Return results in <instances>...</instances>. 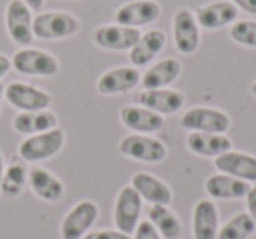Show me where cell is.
<instances>
[{"mask_svg": "<svg viewBox=\"0 0 256 239\" xmlns=\"http://www.w3.org/2000/svg\"><path fill=\"white\" fill-rule=\"evenodd\" d=\"M220 211L210 199H200L193 207V239H216Z\"/></svg>", "mask_w": 256, "mask_h": 239, "instance_id": "44dd1931", "label": "cell"}, {"mask_svg": "<svg viewBox=\"0 0 256 239\" xmlns=\"http://www.w3.org/2000/svg\"><path fill=\"white\" fill-rule=\"evenodd\" d=\"M214 165L220 172L234 178L244 179L248 183H256V157L244 151H226L214 158Z\"/></svg>", "mask_w": 256, "mask_h": 239, "instance_id": "e0dca14e", "label": "cell"}, {"mask_svg": "<svg viewBox=\"0 0 256 239\" xmlns=\"http://www.w3.org/2000/svg\"><path fill=\"white\" fill-rule=\"evenodd\" d=\"M12 64H11V58L6 57V55L0 53V79L4 78L6 74H8L9 71H11Z\"/></svg>", "mask_w": 256, "mask_h": 239, "instance_id": "836d02e7", "label": "cell"}, {"mask_svg": "<svg viewBox=\"0 0 256 239\" xmlns=\"http://www.w3.org/2000/svg\"><path fill=\"white\" fill-rule=\"evenodd\" d=\"M182 72V65L178 58H164L151 65L142 76H140V85L144 90H154V88H167Z\"/></svg>", "mask_w": 256, "mask_h": 239, "instance_id": "d4e9b609", "label": "cell"}, {"mask_svg": "<svg viewBox=\"0 0 256 239\" xmlns=\"http://www.w3.org/2000/svg\"><path fill=\"white\" fill-rule=\"evenodd\" d=\"M65 144V132L60 127L48 130V132H40L36 136H28L22 144L18 146V155L23 162H42L48 158L54 157L60 153V150Z\"/></svg>", "mask_w": 256, "mask_h": 239, "instance_id": "7a4b0ae2", "label": "cell"}, {"mask_svg": "<svg viewBox=\"0 0 256 239\" xmlns=\"http://www.w3.org/2000/svg\"><path fill=\"white\" fill-rule=\"evenodd\" d=\"M150 221L156 227L162 237L165 239H179L182 232V225L179 221L178 214L170 209L168 206H160L153 204L150 207Z\"/></svg>", "mask_w": 256, "mask_h": 239, "instance_id": "484cf974", "label": "cell"}, {"mask_svg": "<svg viewBox=\"0 0 256 239\" xmlns=\"http://www.w3.org/2000/svg\"><path fill=\"white\" fill-rule=\"evenodd\" d=\"M130 185L137 190L142 200H148L153 204H160V206H170L172 202V190L164 179L156 178V176L150 174V172H136L132 176V183Z\"/></svg>", "mask_w": 256, "mask_h": 239, "instance_id": "ffe728a7", "label": "cell"}, {"mask_svg": "<svg viewBox=\"0 0 256 239\" xmlns=\"http://www.w3.org/2000/svg\"><path fill=\"white\" fill-rule=\"evenodd\" d=\"M120 120L126 129L134 130L136 134H154L164 129L165 120L162 114L148 109L144 106H123L120 109Z\"/></svg>", "mask_w": 256, "mask_h": 239, "instance_id": "5bb4252c", "label": "cell"}, {"mask_svg": "<svg viewBox=\"0 0 256 239\" xmlns=\"http://www.w3.org/2000/svg\"><path fill=\"white\" fill-rule=\"evenodd\" d=\"M28 185L32 192L46 202H58L65 195V186L62 179L44 167L28 169Z\"/></svg>", "mask_w": 256, "mask_h": 239, "instance_id": "cb8c5ba5", "label": "cell"}, {"mask_svg": "<svg viewBox=\"0 0 256 239\" xmlns=\"http://www.w3.org/2000/svg\"><path fill=\"white\" fill-rule=\"evenodd\" d=\"M134 239H162V235L150 220H144L134 230Z\"/></svg>", "mask_w": 256, "mask_h": 239, "instance_id": "f546056e", "label": "cell"}, {"mask_svg": "<svg viewBox=\"0 0 256 239\" xmlns=\"http://www.w3.org/2000/svg\"><path fill=\"white\" fill-rule=\"evenodd\" d=\"M26 6H28L32 11H39L40 8H42V4H44V0H23Z\"/></svg>", "mask_w": 256, "mask_h": 239, "instance_id": "e575fe53", "label": "cell"}, {"mask_svg": "<svg viewBox=\"0 0 256 239\" xmlns=\"http://www.w3.org/2000/svg\"><path fill=\"white\" fill-rule=\"evenodd\" d=\"M139 29L123 25H104L98 27L93 34V43L102 50L109 51H130L139 41Z\"/></svg>", "mask_w": 256, "mask_h": 239, "instance_id": "7c38bea8", "label": "cell"}, {"mask_svg": "<svg viewBox=\"0 0 256 239\" xmlns=\"http://www.w3.org/2000/svg\"><path fill=\"white\" fill-rule=\"evenodd\" d=\"M186 146L192 153L206 158H216L220 155L232 150V139L226 134H210V132H190L186 139Z\"/></svg>", "mask_w": 256, "mask_h": 239, "instance_id": "7402d4cb", "label": "cell"}, {"mask_svg": "<svg viewBox=\"0 0 256 239\" xmlns=\"http://www.w3.org/2000/svg\"><path fill=\"white\" fill-rule=\"evenodd\" d=\"M249 185L244 179L234 178V176L223 174V172H216V174H210L206 181V192L212 199L220 200H238L246 199L248 195Z\"/></svg>", "mask_w": 256, "mask_h": 239, "instance_id": "d6986e66", "label": "cell"}, {"mask_svg": "<svg viewBox=\"0 0 256 239\" xmlns=\"http://www.w3.org/2000/svg\"><path fill=\"white\" fill-rule=\"evenodd\" d=\"M118 150L124 157L146 164H158L167 157V146L148 134H130L123 137L118 144Z\"/></svg>", "mask_w": 256, "mask_h": 239, "instance_id": "5b68a950", "label": "cell"}, {"mask_svg": "<svg viewBox=\"0 0 256 239\" xmlns=\"http://www.w3.org/2000/svg\"><path fill=\"white\" fill-rule=\"evenodd\" d=\"M198 27L204 30H218L235 23L238 18V8L228 0H218L207 6H200L195 13Z\"/></svg>", "mask_w": 256, "mask_h": 239, "instance_id": "9a60e30c", "label": "cell"}, {"mask_svg": "<svg viewBox=\"0 0 256 239\" xmlns=\"http://www.w3.org/2000/svg\"><path fill=\"white\" fill-rule=\"evenodd\" d=\"M246 204H248V214L256 223V185L249 188L248 195H246Z\"/></svg>", "mask_w": 256, "mask_h": 239, "instance_id": "1f68e13d", "label": "cell"}, {"mask_svg": "<svg viewBox=\"0 0 256 239\" xmlns=\"http://www.w3.org/2000/svg\"><path fill=\"white\" fill-rule=\"evenodd\" d=\"M28 183V169L25 162H12L8 165L0 183V195L6 199H14L23 192L25 185Z\"/></svg>", "mask_w": 256, "mask_h": 239, "instance_id": "4316f807", "label": "cell"}, {"mask_svg": "<svg viewBox=\"0 0 256 239\" xmlns=\"http://www.w3.org/2000/svg\"><path fill=\"white\" fill-rule=\"evenodd\" d=\"M162 15V8L156 0H134L123 4L114 13V23L123 27L139 29L154 23Z\"/></svg>", "mask_w": 256, "mask_h": 239, "instance_id": "30bf717a", "label": "cell"}, {"mask_svg": "<svg viewBox=\"0 0 256 239\" xmlns=\"http://www.w3.org/2000/svg\"><path fill=\"white\" fill-rule=\"evenodd\" d=\"M140 85V72L137 67H114L104 72L96 81V92L100 95H121V93L132 92L136 86Z\"/></svg>", "mask_w": 256, "mask_h": 239, "instance_id": "4fadbf2b", "label": "cell"}, {"mask_svg": "<svg viewBox=\"0 0 256 239\" xmlns=\"http://www.w3.org/2000/svg\"><path fill=\"white\" fill-rule=\"evenodd\" d=\"M81 22L65 11H48L34 16V37L42 41L67 39L79 32Z\"/></svg>", "mask_w": 256, "mask_h": 239, "instance_id": "6da1fadb", "label": "cell"}, {"mask_svg": "<svg viewBox=\"0 0 256 239\" xmlns=\"http://www.w3.org/2000/svg\"><path fill=\"white\" fill-rule=\"evenodd\" d=\"M237 6L238 9L249 13V15H256V0H230Z\"/></svg>", "mask_w": 256, "mask_h": 239, "instance_id": "d6a6232c", "label": "cell"}, {"mask_svg": "<svg viewBox=\"0 0 256 239\" xmlns=\"http://www.w3.org/2000/svg\"><path fill=\"white\" fill-rule=\"evenodd\" d=\"M142 213V197L137 193L132 185H126L120 190L114 204V225L120 232L132 235L140 221Z\"/></svg>", "mask_w": 256, "mask_h": 239, "instance_id": "8992f818", "label": "cell"}, {"mask_svg": "<svg viewBox=\"0 0 256 239\" xmlns=\"http://www.w3.org/2000/svg\"><path fill=\"white\" fill-rule=\"evenodd\" d=\"M182 129L190 132H210L226 134L232 127V120L224 111L216 107L196 106L188 109L181 118Z\"/></svg>", "mask_w": 256, "mask_h": 239, "instance_id": "277c9868", "label": "cell"}, {"mask_svg": "<svg viewBox=\"0 0 256 239\" xmlns=\"http://www.w3.org/2000/svg\"><path fill=\"white\" fill-rule=\"evenodd\" d=\"M4 88L6 86L0 83V109H2V100H4Z\"/></svg>", "mask_w": 256, "mask_h": 239, "instance_id": "8d00e7d4", "label": "cell"}, {"mask_svg": "<svg viewBox=\"0 0 256 239\" xmlns=\"http://www.w3.org/2000/svg\"><path fill=\"white\" fill-rule=\"evenodd\" d=\"M82 239H132L128 234H123L116 228V230H93L88 232Z\"/></svg>", "mask_w": 256, "mask_h": 239, "instance_id": "4dcf8cb0", "label": "cell"}, {"mask_svg": "<svg viewBox=\"0 0 256 239\" xmlns=\"http://www.w3.org/2000/svg\"><path fill=\"white\" fill-rule=\"evenodd\" d=\"M230 37L240 46L256 48V22L254 20H238L232 25Z\"/></svg>", "mask_w": 256, "mask_h": 239, "instance_id": "f1b7e54d", "label": "cell"}, {"mask_svg": "<svg viewBox=\"0 0 256 239\" xmlns=\"http://www.w3.org/2000/svg\"><path fill=\"white\" fill-rule=\"evenodd\" d=\"M12 69L25 76H39V78H53L60 72V62L50 51L37 48H22L11 58Z\"/></svg>", "mask_w": 256, "mask_h": 239, "instance_id": "3957f363", "label": "cell"}, {"mask_svg": "<svg viewBox=\"0 0 256 239\" xmlns=\"http://www.w3.org/2000/svg\"><path fill=\"white\" fill-rule=\"evenodd\" d=\"M34 15L23 0H11L6 8V29L12 43L28 46L34 41Z\"/></svg>", "mask_w": 256, "mask_h": 239, "instance_id": "9c48e42d", "label": "cell"}, {"mask_svg": "<svg viewBox=\"0 0 256 239\" xmlns=\"http://www.w3.org/2000/svg\"><path fill=\"white\" fill-rule=\"evenodd\" d=\"M140 106L162 114H176L182 109L186 102V97L179 90L170 88H154V90H142L137 97Z\"/></svg>", "mask_w": 256, "mask_h": 239, "instance_id": "2e32d148", "label": "cell"}, {"mask_svg": "<svg viewBox=\"0 0 256 239\" xmlns=\"http://www.w3.org/2000/svg\"><path fill=\"white\" fill-rule=\"evenodd\" d=\"M98 218V206L93 200L74 204L60 225L62 239H82Z\"/></svg>", "mask_w": 256, "mask_h": 239, "instance_id": "52a82bcc", "label": "cell"}, {"mask_svg": "<svg viewBox=\"0 0 256 239\" xmlns=\"http://www.w3.org/2000/svg\"><path fill=\"white\" fill-rule=\"evenodd\" d=\"M256 232V223L248 213H237L220 228L216 239H249Z\"/></svg>", "mask_w": 256, "mask_h": 239, "instance_id": "83f0119b", "label": "cell"}, {"mask_svg": "<svg viewBox=\"0 0 256 239\" xmlns=\"http://www.w3.org/2000/svg\"><path fill=\"white\" fill-rule=\"evenodd\" d=\"M174 44L179 53L193 55L200 48V27L190 9H179L172 22Z\"/></svg>", "mask_w": 256, "mask_h": 239, "instance_id": "8fae6325", "label": "cell"}, {"mask_svg": "<svg viewBox=\"0 0 256 239\" xmlns=\"http://www.w3.org/2000/svg\"><path fill=\"white\" fill-rule=\"evenodd\" d=\"M4 99L20 111H42L53 102L46 90L22 81L9 83L4 88Z\"/></svg>", "mask_w": 256, "mask_h": 239, "instance_id": "ba28073f", "label": "cell"}, {"mask_svg": "<svg viewBox=\"0 0 256 239\" xmlns=\"http://www.w3.org/2000/svg\"><path fill=\"white\" fill-rule=\"evenodd\" d=\"M165 44H167V36L164 30H148L146 34H140L136 46L130 50L128 58H130L134 67H146L164 51Z\"/></svg>", "mask_w": 256, "mask_h": 239, "instance_id": "ac0fdd59", "label": "cell"}, {"mask_svg": "<svg viewBox=\"0 0 256 239\" xmlns=\"http://www.w3.org/2000/svg\"><path fill=\"white\" fill-rule=\"evenodd\" d=\"M251 93H252V95L256 97V81H254V83H252V85H251Z\"/></svg>", "mask_w": 256, "mask_h": 239, "instance_id": "74e56055", "label": "cell"}, {"mask_svg": "<svg viewBox=\"0 0 256 239\" xmlns=\"http://www.w3.org/2000/svg\"><path fill=\"white\" fill-rule=\"evenodd\" d=\"M6 171V164H4V155L0 153V183H2V176H4Z\"/></svg>", "mask_w": 256, "mask_h": 239, "instance_id": "d590c367", "label": "cell"}, {"mask_svg": "<svg viewBox=\"0 0 256 239\" xmlns=\"http://www.w3.org/2000/svg\"><path fill=\"white\" fill-rule=\"evenodd\" d=\"M58 127V118L53 111H20L12 120V129L22 136H36Z\"/></svg>", "mask_w": 256, "mask_h": 239, "instance_id": "603a6c76", "label": "cell"}]
</instances>
